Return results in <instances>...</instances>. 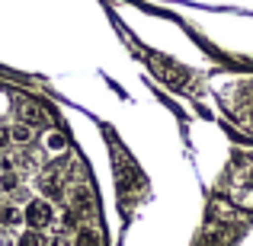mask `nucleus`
<instances>
[{
    "instance_id": "nucleus-1",
    "label": "nucleus",
    "mask_w": 253,
    "mask_h": 246,
    "mask_svg": "<svg viewBox=\"0 0 253 246\" xmlns=\"http://www.w3.org/2000/svg\"><path fill=\"white\" fill-rule=\"evenodd\" d=\"M26 224L36 227V230L55 224V205H51L48 195H39V198H29V202H26Z\"/></svg>"
},
{
    "instance_id": "nucleus-2",
    "label": "nucleus",
    "mask_w": 253,
    "mask_h": 246,
    "mask_svg": "<svg viewBox=\"0 0 253 246\" xmlns=\"http://www.w3.org/2000/svg\"><path fill=\"white\" fill-rule=\"evenodd\" d=\"M16 115H19V122H26V125H39L42 122V109H39L36 103H29V99H19L16 103Z\"/></svg>"
},
{
    "instance_id": "nucleus-3",
    "label": "nucleus",
    "mask_w": 253,
    "mask_h": 246,
    "mask_svg": "<svg viewBox=\"0 0 253 246\" xmlns=\"http://www.w3.org/2000/svg\"><path fill=\"white\" fill-rule=\"evenodd\" d=\"M0 224H3V227H19V224H26V208L3 205V208H0Z\"/></svg>"
},
{
    "instance_id": "nucleus-4",
    "label": "nucleus",
    "mask_w": 253,
    "mask_h": 246,
    "mask_svg": "<svg viewBox=\"0 0 253 246\" xmlns=\"http://www.w3.org/2000/svg\"><path fill=\"white\" fill-rule=\"evenodd\" d=\"M36 138V125H26V122H16L10 128V141L13 144H19V147H26V144Z\"/></svg>"
},
{
    "instance_id": "nucleus-5",
    "label": "nucleus",
    "mask_w": 253,
    "mask_h": 246,
    "mask_svg": "<svg viewBox=\"0 0 253 246\" xmlns=\"http://www.w3.org/2000/svg\"><path fill=\"white\" fill-rule=\"evenodd\" d=\"M48 240L42 237V230H36V227H29V230H23L19 234V240H16V246H45Z\"/></svg>"
},
{
    "instance_id": "nucleus-6",
    "label": "nucleus",
    "mask_w": 253,
    "mask_h": 246,
    "mask_svg": "<svg viewBox=\"0 0 253 246\" xmlns=\"http://www.w3.org/2000/svg\"><path fill=\"white\" fill-rule=\"evenodd\" d=\"M0 246H16V243H13V237L6 234V230H0Z\"/></svg>"
},
{
    "instance_id": "nucleus-7",
    "label": "nucleus",
    "mask_w": 253,
    "mask_h": 246,
    "mask_svg": "<svg viewBox=\"0 0 253 246\" xmlns=\"http://www.w3.org/2000/svg\"><path fill=\"white\" fill-rule=\"evenodd\" d=\"M6 138H10V131H6V128H0V150L6 147Z\"/></svg>"
}]
</instances>
